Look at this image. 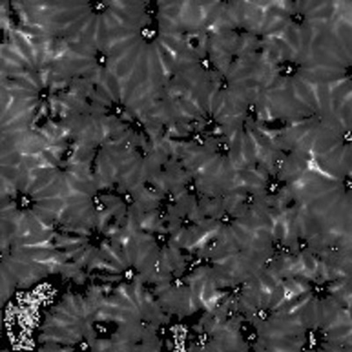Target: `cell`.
Masks as SVG:
<instances>
[{
    "mask_svg": "<svg viewBox=\"0 0 352 352\" xmlns=\"http://www.w3.org/2000/svg\"><path fill=\"white\" fill-rule=\"evenodd\" d=\"M65 206L58 175L20 160L1 163L2 235L50 231Z\"/></svg>",
    "mask_w": 352,
    "mask_h": 352,
    "instance_id": "obj_1",
    "label": "cell"
},
{
    "mask_svg": "<svg viewBox=\"0 0 352 352\" xmlns=\"http://www.w3.org/2000/svg\"><path fill=\"white\" fill-rule=\"evenodd\" d=\"M2 280L9 285L28 284L54 269L65 260L53 241L52 231L9 236L2 235Z\"/></svg>",
    "mask_w": 352,
    "mask_h": 352,
    "instance_id": "obj_2",
    "label": "cell"
},
{
    "mask_svg": "<svg viewBox=\"0 0 352 352\" xmlns=\"http://www.w3.org/2000/svg\"><path fill=\"white\" fill-rule=\"evenodd\" d=\"M98 298L96 292L85 298L80 295L65 298L47 317L43 340L50 345H66L87 338Z\"/></svg>",
    "mask_w": 352,
    "mask_h": 352,
    "instance_id": "obj_3",
    "label": "cell"
}]
</instances>
